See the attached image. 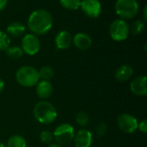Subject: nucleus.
<instances>
[{
    "instance_id": "nucleus-1",
    "label": "nucleus",
    "mask_w": 147,
    "mask_h": 147,
    "mask_svg": "<svg viewBox=\"0 0 147 147\" xmlns=\"http://www.w3.org/2000/svg\"><path fill=\"white\" fill-rule=\"evenodd\" d=\"M53 16L49 11L44 9L34 10L28 16V28L35 36L47 33L53 27Z\"/></svg>"
},
{
    "instance_id": "nucleus-2",
    "label": "nucleus",
    "mask_w": 147,
    "mask_h": 147,
    "mask_svg": "<svg viewBox=\"0 0 147 147\" xmlns=\"http://www.w3.org/2000/svg\"><path fill=\"white\" fill-rule=\"evenodd\" d=\"M33 114L38 122L48 125L55 121L58 112L51 102L47 101H40L34 107Z\"/></svg>"
},
{
    "instance_id": "nucleus-3",
    "label": "nucleus",
    "mask_w": 147,
    "mask_h": 147,
    "mask_svg": "<svg viewBox=\"0 0 147 147\" xmlns=\"http://www.w3.org/2000/svg\"><path fill=\"white\" fill-rule=\"evenodd\" d=\"M16 80L22 87H34L40 81L38 70L32 66H22L16 73Z\"/></svg>"
},
{
    "instance_id": "nucleus-4",
    "label": "nucleus",
    "mask_w": 147,
    "mask_h": 147,
    "mask_svg": "<svg viewBox=\"0 0 147 147\" xmlns=\"http://www.w3.org/2000/svg\"><path fill=\"white\" fill-rule=\"evenodd\" d=\"M116 14L123 20L132 19L139 12V3L136 0H117L115 5Z\"/></svg>"
},
{
    "instance_id": "nucleus-5",
    "label": "nucleus",
    "mask_w": 147,
    "mask_h": 147,
    "mask_svg": "<svg viewBox=\"0 0 147 147\" xmlns=\"http://www.w3.org/2000/svg\"><path fill=\"white\" fill-rule=\"evenodd\" d=\"M75 128L69 123L60 124L56 127L53 134V140L59 146H66L73 141L75 136Z\"/></svg>"
},
{
    "instance_id": "nucleus-6",
    "label": "nucleus",
    "mask_w": 147,
    "mask_h": 147,
    "mask_svg": "<svg viewBox=\"0 0 147 147\" xmlns=\"http://www.w3.org/2000/svg\"><path fill=\"white\" fill-rule=\"evenodd\" d=\"M128 23L123 19L115 20L109 27V35L110 37L115 42L125 41L130 33Z\"/></svg>"
},
{
    "instance_id": "nucleus-7",
    "label": "nucleus",
    "mask_w": 147,
    "mask_h": 147,
    "mask_svg": "<svg viewBox=\"0 0 147 147\" xmlns=\"http://www.w3.org/2000/svg\"><path fill=\"white\" fill-rule=\"evenodd\" d=\"M139 122L137 119L129 113H121L117 118V126L125 133L132 134L138 130Z\"/></svg>"
},
{
    "instance_id": "nucleus-8",
    "label": "nucleus",
    "mask_w": 147,
    "mask_h": 147,
    "mask_svg": "<svg viewBox=\"0 0 147 147\" xmlns=\"http://www.w3.org/2000/svg\"><path fill=\"white\" fill-rule=\"evenodd\" d=\"M21 48L28 55H36L40 49V42L37 36L30 33L26 34L22 39Z\"/></svg>"
},
{
    "instance_id": "nucleus-9",
    "label": "nucleus",
    "mask_w": 147,
    "mask_h": 147,
    "mask_svg": "<svg viewBox=\"0 0 147 147\" xmlns=\"http://www.w3.org/2000/svg\"><path fill=\"white\" fill-rule=\"evenodd\" d=\"M80 8L90 18H96L102 12V3L99 0H82Z\"/></svg>"
},
{
    "instance_id": "nucleus-10",
    "label": "nucleus",
    "mask_w": 147,
    "mask_h": 147,
    "mask_svg": "<svg viewBox=\"0 0 147 147\" xmlns=\"http://www.w3.org/2000/svg\"><path fill=\"white\" fill-rule=\"evenodd\" d=\"M93 143L92 133L87 129H81L75 133L73 144L75 147H90Z\"/></svg>"
},
{
    "instance_id": "nucleus-11",
    "label": "nucleus",
    "mask_w": 147,
    "mask_h": 147,
    "mask_svg": "<svg viewBox=\"0 0 147 147\" xmlns=\"http://www.w3.org/2000/svg\"><path fill=\"white\" fill-rule=\"evenodd\" d=\"M130 90L138 96H145L147 94V78L141 75L134 78L130 83Z\"/></svg>"
},
{
    "instance_id": "nucleus-12",
    "label": "nucleus",
    "mask_w": 147,
    "mask_h": 147,
    "mask_svg": "<svg viewBox=\"0 0 147 147\" xmlns=\"http://www.w3.org/2000/svg\"><path fill=\"white\" fill-rule=\"evenodd\" d=\"M54 42L55 46L58 49H67L71 47L72 43V36L67 30H60L57 33Z\"/></svg>"
},
{
    "instance_id": "nucleus-13",
    "label": "nucleus",
    "mask_w": 147,
    "mask_h": 147,
    "mask_svg": "<svg viewBox=\"0 0 147 147\" xmlns=\"http://www.w3.org/2000/svg\"><path fill=\"white\" fill-rule=\"evenodd\" d=\"M53 92V85L50 81H39V82L35 86V93L36 95L41 101H47L51 97Z\"/></svg>"
},
{
    "instance_id": "nucleus-14",
    "label": "nucleus",
    "mask_w": 147,
    "mask_h": 147,
    "mask_svg": "<svg viewBox=\"0 0 147 147\" xmlns=\"http://www.w3.org/2000/svg\"><path fill=\"white\" fill-rule=\"evenodd\" d=\"M72 43L80 50H86L90 48L92 44L91 37L84 32H79L72 37Z\"/></svg>"
},
{
    "instance_id": "nucleus-15",
    "label": "nucleus",
    "mask_w": 147,
    "mask_h": 147,
    "mask_svg": "<svg viewBox=\"0 0 147 147\" xmlns=\"http://www.w3.org/2000/svg\"><path fill=\"white\" fill-rule=\"evenodd\" d=\"M133 75H134L133 68L127 64H123L117 68L115 73V77L118 81L125 82L129 79H131Z\"/></svg>"
},
{
    "instance_id": "nucleus-16",
    "label": "nucleus",
    "mask_w": 147,
    "mask_h": 147,
    "mask_svg": "<svg viewBox=\"0 0 147 147\" xmlns=\"http://www.w3.org/2000/svg\"><path fill=\"white\" fill-rule=\"evenodd\" d=\"M26 31L25 26L19 22H13L9 23L6 28V34L12 37H19L22 36Z\"/></svg>"
},
{
    "instance_id": "nucleus-17",
    "label": "nucleus",
    "mask_w": 147,
    "mask_h": 147,
    "mask_svg": "<svg viewBox=\"0 0 147 147\" xmlns=\"http://www.w3.org/2000/svg\"><path fill=\"white\" fill-rule=\"evenodd\" d=\"M6 147H27V142L25 139L18 134L12 135L9 138Z\"/></svg>"
},
{
    "instance_id": "nucleus-18",
    "label": "nucleus",
    "mask_w": 147,
    "mask_h": 147,
    "mask_svg": "<svg viewBox=\"0 0 147 147\" xmlns=\"http://www.w3.org/2000/svg\"><path fill=\"white\" fill-rule=\"evenodd\" d=\"M38 74L40 81H50V80H52L54 75V71L50 66H43L40 68V70H38Z\"/></svg>"
},
{
    "instance_id": "nucleus-19",
    "label": "nucleus",
    "mask_w": 147,
    "mask_h": 147,
    "mask_svg": "<svg viewBox=\"0 0 147 147\" xmlns=\"http://www.w3.org/2000/svg\"><path fill=\"white\" fill-rule=\"evenodd\" d=\"M5 52L6 55L11 59H20L23 55V51L19 46H9Z\"/></svg>"
},
{
    "instance_id": "nucleus-20",
    "label": "nucleus",
    "mask_w": 147,
    "mask_h": 147,
    "mask_svg": "<svg viewBox=\"0 0 147 147\" xmlns=\"http://www.w3.org/2000/svg\"><path fill=\"white\" fill-rule=\"evenodd\" d=\"M75 121H76L77 125H78L79 126L84 127L90 122V116H89V114L86 112H84V111L78 112L76 114Z\"/></svg>"
},
{
    "instance_id": "nucleus-21",
    "label": "nucleus",
    "mask_w": 147,
    "mask_h": 147,
    "mask_svg": "<svg viewBox=\"0 0 147 147\" xmlns=\"http://www.w3.org/2000/svg\"><path fill=\"white\" fill-rule=\"evenodd\" d=\"M82 0H59V3L62 7L66 10H76L80 8Z\"/></svg>"
},
{
    "instance_id": "nucleus-22",
    "label": "nucleus",
    "mask_w": 147,
    "mask_h": 147,
    "mask_svg": "<svg viewBox=\"0 0 147 147\" xmlns=\"http://www.w3.org/2000/svg\"><path fill=\"white\" fill-rule=\"evenodd\" d=\"M130 32L134 35H140L145 29V22L142 20H136L129 28Z\"/></svg>"
},
{
    "instance_id": "nucleus-23",
    "label": "nucleus",
    "mask_w": 147,
    "mask_h": 147,
    "mask_svg": "<svg viewBox=\"0 0 147 147\" xmlns=\"http://www.w3.org/2000/svg\"><path fill=\"white\" fill-rule=\"evenodd\" d=\"M40 140L45 145H50L53 141V134L49 130H44L40 134Z\"/></svg>"
},
{
    "instance_id": "nucleus-24",
    "label": "nucleus",
    "mask_w": 147,
    "mask_h": 147,
    "mask_svg": "<svg viewBox=\"0 0 147 147\" xmlns=\"http://www.w3.org/2000/svg\"><path fill=\"white\" fill-rule=\"evenodd\" d=\"M10 44V38L6 34V32H3L0 30V50H6Z\"/></svg>"
},
{
    "instance_id": "nucleus-25",
    "label": "nucleus",
    "mask_w": 147,
    "mask_h": 147,
    "mask_svg": "<svg viewBox=\"0 0 147 147\" xmlns=\"http://www.w3.org/2000/svg\"><path fill=\"white\" fill-rule=\"evenodd\" d=\"M107 131H108V126H107V124H105L103 122L99 123L96 126V129H95V133H96V134L97 137H102V136H104L105 133H107Z\"/></svg>"
},
{
    "instance_id": "nucleus-26",
    "label": "nucleus",
    "mask_w": 147,
    "mask_h": 147,
    "mask_svg": "<svg viewBox=\"0 0 147 147\" xmlns=\"http://www.w3.org/2000/svg\"><path fill=\"white\" fill-rule=\"evenodd\" d=\"M138 129H139L142 133H147L146 120H143L142 121H140V123H139V125H138Z\"/></svg>"
},
{
    "instance_id": "nucleus-27",
    "label": "nucleus",
    "mask_w": 147,
    "mask_h": 147,
    "mask_svg": "<svg viewBox=\"0 0 147 147\" xmlns=\"http://www.w3.org/2000/svg\"><path fill=\"white\" fill-rule=\"evenodd\" d=\"M8 0H0V11L3 10L7 5Z\"/></svg>"
},
{
    "instance_id": "nucleus-28",
    "label": "nucleus",
    "mask_w": 147,
    "mask_h": 147,
    "mask_svg": "<svg viewBox=\"0 0 147 147\" xmlns=\"http://www.w3.org/2000/svg\"><path fill=\"white\" fill-rule=\"evenodd\" d=\"M4 89V81H3V79L0 78V94L3 91Z\"/></svg>"
},
{
    "instance_id": "nucleus-29",
    "label": "nucleus",
    "mask_w": 147,
    "mask_h": 147,
    "mask_svg": "<svg viewBox=\"0 0 147 147\" xmlns=\"http://www.w3.org/2000/svg\"><path fill=\"white\" fill-rule=\"evenodd\" d=\"M146 13H147V6L146 5V6L144 7V10H143V16H144V20H145V21H146L147 20Z\"/></svg>"
},
{
    "instance_id": "nucleus-30",
    "label": "nucleus",
    "mask_w": 147,
    "mask_h": 147,
    "mask_svg": "<svg viewBox=\"0 0 147 147\" xmlns=\"http://www.w3.org/2000/svg\"><path fill=\"white\" fill-rule=\"evenodd\" d=\"M47 147H61V146H59V145H58V144H56V143H55V144H53V143H52V144L48 145Z\"/></svg>"
},
{
    "instance_id": "nucleus-31",
    "label": "nucleus",
    "mask_w": 147,
    "mask_h": 147,
    "mask_svg": "<svg viewBox=\"0 0 147 147\" xmlns=\"http://www.w3.org/2000/svg\"><path fill=\"white\" fill-rule=\"evenodd\" d=\"M0 147H6L3 143H0Z\"/></svg>"
},
{
    "instance_id": "nucleus-32",
    "label": "nucleus",
    "mask_w": 147,
    "mask_h": 147,
    "mask_svg": "<svg viewBox=\"0 0 147 147\" xmlns=\"http://www.w3.org/2000/svg\"><path fill=\"white\" fill-rule=\"evenodd\" d=\"M136 1H138V0H136Z\"/></svg>"
}]
</instances>
